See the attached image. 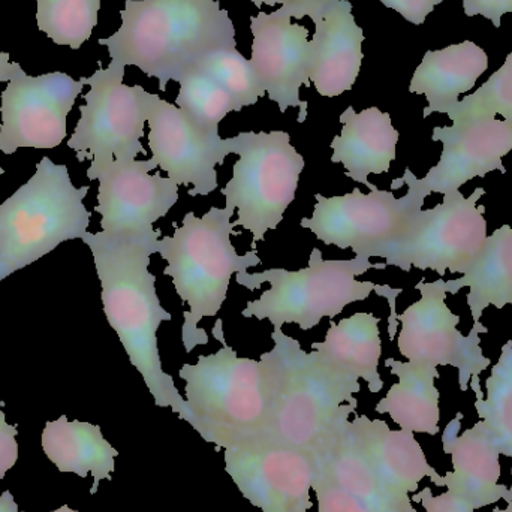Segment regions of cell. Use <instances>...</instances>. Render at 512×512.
<instances>
[{
    "instance_id": "cell-1",
    "label": "cell",
    "mask_w": 512,
    "mask_h": 512,
    "mask_svg": "<svg viewBox=\"0 0 512 512\" xmlns=\"http://www.w3.org/2000/svg\"><path fill=\"white\" fill-rule=\"evenodd\" d=\"M161 231L141 239H113L104 231L83 236L92 251L101 280V298L108 324L116 331L132 366L140 372L159 408H171L191 423L188 403L162 369L158 330L173 316L162 307L150 258L156 254Z\"/></svg>"
},
{
    "instance_id": "cell-2",
    "label": "cell",
    "mask_w": 512,
    "mask_h": 512,
    "mask_svg": "<svg viewBox=\"0 0 512 512\" xmlns=\"http://www.w3.org/2000/svg\"><path fill=\"white\" fill-rule=\"evenodd\" d=\"M122 26L99 39L111 60L137 66L167 90L219 48L237 47L236 29L218 0H126Z\"/></svg>"
},
{
    "instance_id": "cell-3",
    "label": "cell",
    "mask_w": 512,
    "mask_h": 512,
    "mask_svg": "<svg viewBox=\"0 0 512 512\" xmlns=\"http://www.w3.org/2000/svg\"><path fill=\"white\" fill-rule=\"evenodd\" d=\"M222 345L195 364H183L179 376L186 382L189 424L204 441L227 450L264 438L276 373L270 352L256 361L240 358L227 343Z\"/></svg>"
},
{
    "instance_id": "cell-4",
    "label": "cell",
    "mask_w": 512,
    "mask_h": 512,
    "mask_svg": "<svg viewBox=\"0 0 512 512\" xmlns=\"http://www.w3.org/2000/svg\"><path fill=\"white\" fill-rule=\"evenodd\" d=\"M271 340L276 390L261 441L312 453L334 427L355 414L360 382L331 369L315 351H303L282 328H273Z\"/></svg>"
},
{
    "instance_id": "cell-5",
    "label": "cell",
    "mask_w": 512,
    "mask_h": 512,
    "mask_svg": "<svg viewBox=\"0 0 512 512\" xmlns=\"http://www.w3.org/2000/svg\"><path fill=\"white\" fill-rule=\"evenodd\" d=\"M372 268L385 270L387 264H373L364 256H355L354 259L346 261H325L322 252L315 248L310 254L307 267L298 271L285 268H270L261 273L240 271L236 274L237 283L249 291H255L264 283H270V289L262 292L258 300L249 301L242 315L258 321L268 319L273 328L297 324L301 330L309 331L322 319H333L349 304L366 300L372 292H376L390 303L388 330L390 339H394L397 330L396 298L402 289L357 280V276Z\"/></svg>"
},
{
    "instance_id": "cell-6",
    "label": "cell",
    "mask_w": 512,
    "mask_h": 512,
    "mask_svg": "<svg viewBox=\"0 0 512 512\" xmlns=\"http://www.w3.org/2000/svg\"><path fill=\"white\" fill-rule=\"evenodd\" d=\"M234 212L228 207H212L203 218L189 212L182 227L174 224L173 237L156 242V254L168 262L164 274L173 279L177 294L189 306L182 331L188 354L209 343V336L198 324L207 316L218 315L233 274L262 264L255 249L239 255L231 243V236H239L231 222Z\"/></svg>"
},
{
    "instance_id": "cell-7",
    "label": "cell",
    "mask_w": 512,
    "mask_h": 512,
    "mask_svg": "<svg viewBox=\"0 0 512 512\" xmlns=\"http://www.w3.org/2000/svg\"><path fill=\"white\" fill-rule=\"evenodd\" d=\"M90 186L75 188L66 165L44 156L35 174L0 204V282L53 252L83 239L92 213L84 206Z\"/></svg>"
},
{
    "instance_id": "cell-8",
    "label": "cell",
    "mask_w": 512,
    "mask_h": 512,
    "mask_svg": "<svg viewBox=\"0 0 512 512\" xmlns=\"http://www.w3.org/2000/svg\"><path fill=\"white\" fill-rule=\"evenodd\" d=\"M233 179L222 189L225 207L237 210L234 228L252 233V249L276 230L297 194L303 156L285 131L240 132L234 137Z\"/></svg>"
},
{
    "instance_id": "cell-9",
    "label": "cell",
    "mask_w": 512,
    "mask_h": 512,
    "mask_svg": "<svg viewBox=\"0 0 512 512\" xmlns=\"http://www.w3.org/2000/svg\"><path fill=\"white\" fill-rule=\"evenodd\" d=\"M403 185L408 186V194L402 198L379 189L363 194L358 188L343 197L316 194L313 215L301 219L300 225L324 245L352 249L355 256L367 259L384 258L408 233L429 197L409 168L403 177L393 180L391 188Z\"/></svg>"
},
{
    "instance_id": "cell-10",
    "label": "cell",
    "mask_w": 512,
    "mask_h": 512,
    "mask_svg": "<svg viewBox=\"0 0 512 512\" xmlns=\"http://www.w3.org/2000/svg\"><path fill=\"white\" fill-rule=\"evenodd\" d=\"M98 65L95 74L86 77L90 90L84 95L86 104L80 107V120L68 140L69 149L74 150L78 161H90V165L146 155L141 138L155 93L146 92L138 84L126 86V66L116 60H111L107 68H102L101 62Z\"/></svg>"
},
{
    "instance_id": "cell-11",
    "label": "cell",
    "mask_w": 512,
    "mask_h": 512,
    "mask_svg": "<svg viewBox=\"0 0 512 512\" xmlns=\"http://www.w3.org/2000/svg\"><path fill=\"white\" fill-rule=\"evenodd\" d=\"M486 194L477 188L466 198L460 191L444 194V203L421 210L408 233L385 254V264L400 270L462 273L471 267L487 240L486 207L477 201Z\"/></svg>"
},
{
    "instance_id": "cell-12",
    "label": "cell",
    "mask_w": 512,
    "mask_h": 512,
    "mask_svg": "<svg viewBox=\"0 0 512 512\" xmlns=\"http://www.w3.org/2000/svg\"><path fill=\"white\" fill-rule=\"evenodd\" d=\"M86 77L74 80L65 72L32 77L23 69L8 81L0 95V152L18 149H56L68 137L66 120Z\"/></svg>"
},
{
    "instance_id": "cell-13",
    "label": "cell",
    "mask_w": 512,
    "mask_h": 512,
    "mask_svg": "<svg viewBox=\"0 0 512 512\" xmlns=\"http://www.w3.org/2000/svg\"><path fill=\"white\" fill-rule=\"evenodd\" d=\"M158 168L153 159H111L90 165L87 179L98 180L101 228L113 239H141L155 233L153 224L168 215L179 201V185L152 174Z\"/></svg>"
},
{
    "instance_id": "cell-14",
    "label": "cell",
    "mask_w": 512,
    "mask_h": 512,
    "mask_svg": "<svg viewBox=\"0 0 512 512\" xmlns=\"http://www.w3.org/2000/svg\"><path fill=\"white\" fill-rule=\"evenodd\" d=\"M415 288L421 292V300L397 315V321L402 322L397 339L400 354L409 363L457 367L460 390L468 391L471 379L480 378L492 364L483 355L480 333L472 330L466 337L457 330L460 316L445 304L444 280L420 282Z\"/></svg>"
},
{
    "instance_id": "cell-15",
    "label": "cell",
    "mask_w": 512,
    "mask_h": 512,
    "mask_svg": "<svg viewBox=\"0 0 512 512\" xmlns=\"http://www.w3.org/2000/svg\"><path fill=\"white\" fill-rule=\"evenodd\" d=\"M225 471L262 512H307L313 463L309 454L267 441L225 450Z\"/></svg>"
},
{
    "instance_id": "cell-16",
    "label": "cell",
    "mask_w": 512,
    "mask_h": 512,
    "mask_svg": "<svg viewBox=\"0 0 512 512\" xmlns=\"http://www.w3.org/2000/svg\"><path fill=\"white\" fill-rule=\"evenodd\" d=\"M149 149L168 179L192 186L191 197H207L218 189L216 165L234 153V137L201 134L177 105L155 96L149 119Z\"/></svg>"
},
{
    "instance_id": "cell-17",
    "label": "cell",
    "mask_w": 512,
    "mask_h": 512,
    "mask_svg": "<svg viewBox=\"0 0 512 512\" xmlns=\"http://www.w3.org/2000/svg\"><path fill=\"white\" fill-rule=\"evenodd\" d=\"M254 35L252 59L256 74L280 113L298 108V123L307 119V102L301 101V87H310L313 47L307 39L309 30L292 23V15L280 6L271 14L259 12L251 17Z\"/></svg>"
},
{
    "instance_id": "cell-18",
    "label": "cell",
    "mask_w": 512,
    "mask_h": 512,
    "mask_svg": "<svg viewBox=\"0 0 512 512\" xmlns=\"http://www.w3.org/2000/svg\"><path fill=\"white\" fill-rule=\"evenodd\" d=\"M432 140L442 141L444 150L439 164L420 180L429 195L459 191L469 180L495 170L507 173L502 159L512 150V126L505 120H456L453 126L433 129Z\"/></svg>"
},
{
    "instance_id": "cell-19",
    "label": "cell",
    "mask_w": 512,
    "mask_h": 512,
    "mask_svg": "<svg viewBox=\"0 0 512 512\" xmlns=\"http://www.w3.org/2000/svg\"><path fill=\"white\" fill-rule=\"evenodd\" d=\"M310 18L315 23L310 83L319 95L336 98L351 90L360 74L364 32L349 0H334Z\"/></svg>"
},
{
    "instance_id": "cell-20",
    "label": "cell",
    "mask_w": 512,
    "mask_h": 512,
    "mask_svg": "<svg viewBox=\"0 0 512 512\" xmlns=\"http://www.w3.org/2000/svg\"><path fill=\"white\" fill-rule=\"evenodd\" d=\"M462 412L444 430V451L453 460L454 472L445 474V487L472 510H480L507 498L508 487L499 486L501 451L483 421L459 435Z\"/></svg>"
},
{
    "instance_id": "cell-21",
    "label": "cell",
    "mask_w": 512,
    "mask_h": 512,
    "mask_svg": "<svg viewBox=\"0 0 512 512\" xmlns=\"http://www.w3.org/2000/svg\"><path fill=\"white\" fill-rule=\"evenodd\" d=\"M312 462L370 512H417L405 493L385 484L358 444L351 421L334 427L312 453Z\"/></svg>"
},
{
    "instance_id": "cell-22",
    "label": "cell",
    "mask_w": 512,
    "mask_h": 512,
    "mask_svg": "<svg viewBox=\"0 0 512 512\" xmlns=\"http://www.w3.org/2000/svg\"><path fill=\"white\" fill-rule=\"evenodd\" d=\"M339 120L343 128L331 141V162L342 164L349 179L375 191L378 188L369 182V176L390 171L391 162L396 159L399 131L391 123L390 114L376 107L361 113L348 107Z\"/></svg>"
},
{
    "instance_id": "cell-23",
    "label": "cell",
    "mask_w": 512,
    "mask_h": 512,
    "mask_svg": "<svg viewBox=\"0 0 512 512\" xmlns=\"http://www.w3.org/2000/svg\"><path fill=\"white\" fill-rule=\"evenodd\" d=\"M351 424L367 460L385 484L405 495L417 492L426 477L435 486L445 487V478L429 465L414 433L391 430L385 421L366 415H357Z\"/></svg>"
},
{
    "instance_id": "cell-24",
    "label": "cell",
    "mask_w": 512,
    "mask_h": 512,
    "mask_svg": "<svg viewBox=\"0 0 512 512\" xmlns=\"http://www.w3.org/2000/svg\"><path fill=\"white\" fill-rule=\"evenodd\" d=\"M489 68V57L475 42L450 45L444 50L427 51L409 84V92L424 95V117L450 113L462 93L469 92Z\"/></svg>"
},
{
    "instance_id": "cell-25",
    "label": "cell",
    "mask_w": 512,
    "mask_h": 512,
    "mask_svg": "<svg viewBox=\"0 0 512 512\" xmlns=\"http://www.w3.org/2000/svg\"><path fill=\"white\" fill-rule=\"evenodd\" d=\"M379 322L372 313L358 312L334 322L325 334L324 342H313L312 351L331 369L354 379H364L370 393H379L384 381L379 375L382 355Z\"/></svg>"
},
{
    "instance_id": "cell-26",
    "label": "cell",
    "mask_w": 512,
    "mask_h": 512,
    "mask_svg": "<svg viewBox=\"0 0 512 512\" xmlns=\"http://www.w3.org/2000/svg\"><path fill=\"white\" fill-rule=\"evenodd\" d=\"M42 450L60 472H72L80 478L93 475L90 493L98 492L102 480L111 481L119 451L111 447L95 424L69 421L66 415L48 421L42 432Z\"/></svg>"
},
{
    "instance_id": "cell-27",
    "label": "cell",
    "mask_w": 512,
    "mask_h": 512,
    "mask_svg": "<svg viewBox=\"0 0 512 512\" xmlns=\"http://www.w3.org/2000/svg\"><path fill=\"white\" fill-rule=\"evenodd\" d=\"M385 366L399 378L387 396L376 405L378 414H388L400 429L412 433H439V391L435 379L438 367L402 363L387 358Z\"/></svg>"
},
{
    "instance_id": "cell-28",
    "label": "cell",
    "mask_w": 512,
    "mask_h": 512,
    "mask_svg": "<svg viewBox=\"0 0 512 512\" xmlns=\"http://www.w3.org/2000/svg\"><path fill=\"white\" fill-rule=\"evenodd\" d=\"M469 286L468 300L474 324H481L484 310L489 306L512 304V227L496 230L487 237L483 249L463 277L445 282L447 292L457 294Z\"/></svg>"
},
{
    "instance_id": "cell-29",
    "label": "cell",
    "mask_w": 512,
    "mask_h": 512,
    "mask_svg": "<svg viewBox=\"0 0 512 512\" xmlns=\"http://www.w3.org/2000/svg\"><path fill=\"white\" fill-rule=\"evenodd\" d=\"M179 84L177 107L207 137H219V123L233 111H240L234 99L198 66L186 72Z\"/></svg>"
},
{
    "instance_id": "cell-30",
    "label": "cell",
    "mask_w": 512,
    "mask_h": 512,
    "mask_svg": "<svg viewBox=\"0 0 512 512\" xmlns=\"http://www.w3.org/2000/svg\"><path fill=\"white\" fill-rule=\"evenodd\" d=\"M101 0H36V23L54 44L78 50L98 24Z\"/></svg>"
},
{
    "instance_id": "cell-31",
    "label": "cell",
    "mask_w": 512,
    "mask_h": 512,
    "mask_svg": "<svg viewBox=\"0 0 512 512\" xmlns=\"http://www.w3.org/2000/svg\"><path fill=\"white\" fill-rule=\"evenodd\" d=\"M486 387L487 399L477 397L475 409L502 456L512 457V340L502 348Z\"/></svg>"
},
{
    "instance_id": "cell-32",
    "label": "cell",
    "mask_w": 512,
    "mask_h": 512,
    "mask_svg": "<svg viewBox=\"0 0 512 512\" xmlns=\"http://www.w3.org/2000/svg\"><path fill=\"white\" fill-rule=\"evenodd\" d=\"M197 66L234 99L240 111L267 95L254 63L236 47L212 51Z\"/></svg>"
},
{
    "instance_id": "cell-33",
    "label": "cell",
    "mask_w": 512,
    "mask_h": 512,
    "mask_svg": "<svg viewBox=\"0 0 512 512\" xmlns=\"http://www.w3.org/2000/svg\"><path fill=\"white\" fill-rule=\"evenodd\" d=\"M501 114L505 122L512 126V51L508 54L504 66L496 71L477 92L466 96L463 101L448 113L453 122L456 120L495 119Z\"/></svg>"
},
{
    "instance_id": "cell-34",
    "label": "cell",
    "mask_w": 512,
    "mask_h": 512,
    "mask_svg": "<svg viewBox=\"0 0 512 512\" xmlns=\"http://www.w3.org/2000/svg\"><path fill=\"white\" fill-rule=\"evenodd\" d=\"M312 490L316 493L318 512H370L355 496L345 492L342 487L330 480L318 466H315V463H313Z\"/></svg>"
},
{
    "instance_id": "cell-35",
    "label": "cell",
    "mask_w": 512,
    "mask_h": 512,
    "mask_svg": "<svg viewBox=\"0 0 512 512\" xmlns=\"http://www.w3.org/2000/svg\"><path fill=\"white\" fill-rule=\"evenodd\" d=\"M3 405L5 403L0 402V480L5 478L6 472L14 468L18 460V444L15 441L17 426L6 423Z\"/></svg>"
},
{
    "instance_id": "cell-36",
    "label": "cell",
    "mask_w": 512,
    "mask_h": 512,
    "mask_svg": "<svg viewBox=\"0 0 512 512\" xmlns=\"http://www.w3.org/2000/svg\"><path fill=\"white\" fill-rule=\"evenodd\" d=\"M387 8L399 12L409 23L420 26L426 21L427 15L433 12L442 0H381Z\"/></svg>"
},
{
    "instance_id": "cell-37",
    "label": "cell",
    "mask_w": 512,
    "mask_h": 512,
    "mask_svg": "<svg viewBox=\"0 0 512 512\" xmlns=\"http://www.w3.org/2000/svg\"><path fill=\"white\" fill-rule=\"evenodd\" d=\"M412 501L420 502L427 512H474L468 504L460 501L451 492L444 493V495L435 498L429 487L412 496Z\"/></svg>"
},
{
    "instance_id": "cell-38",
    "label": "cell",
    "mask_w": 512,
    "mask_h": 512,
    "mask_svg": "<svg viewBox=\"0 0 512 512\" xmlns=\"http://www.w3.org/2000/svg\"><path fill=\"white\" fill-rule=\"evenodd\" d=\"M463 9L468 17L483 15L501 27L502 15L512 12V0H463Z\"/></svg>"
},
{
    "instance_id": "cell-39",
    "label": "cell",
    "mask_w": 512,
    "mask_h": 512,
    "mask_svg": "<svg viewBox=\"0 0 512 512\" xmlns=\"http://www.w3.org/2000/svg\"><path fill=\"white\" fill-rule=\"evenodd\" d=\"M331 2L334 0H252V3H255L258 8H261L262 5H280L292 15V18H297V20L303 18L304 15L313 17Z\"/></svg>"
},
{
    "instance_id": "cell-40",
    "label": "cell",
    "mask_w": 512,
    "mask_h": 512,
    "mask_svg": "<svg viewBox=\"0 0 512 512\" xmlns=\"http://www.w3.org/2000/svg\"><path fill=\"white\" fill-rule=\"evenodd\" d=\"M8 53L0 51V83H8L11 78L17 75L21 68L20 63L11 62Z\"/></svg>"
},
{
    "instance_id": "cell-41",
    "label": "cell",
    "mask_w": 512,
    "mask_h": 512,
    "mask_svg": "<svg viewBox=\"0 0 512 512\" xmlns=\"http://www.w3.org/2000/svg\"><path fill=\"white\" fill-rule=\"evenodd\" d=\"M0 512H20L17 502L14 501V496L9 490L0 495Z\"/></svg>"
},
{
    "instance_id": "cell-42",
    "label": "cell",
    "mask_w": 512,
    "mask_h": 512,
    "mask_svg": "<svg viewBox=\"0 0 512 512\" xmlns=\"http://www.w3.org/2000/svg\"><path fill=\"white\" fill-rule=\"evenodd\" d=\"M51 512H78V511L71 510V508H69L68 505H63V507H60L59 510L51 511Z\"/></svg>"
},
{
    "instance_id": "cell-43",
    "label": "cell",
    "mask_w": 512,
    "mask_h": 512,
    "mask_svg": "<svg viewBox=\"0 0 512 512\" xmlns=\"http://www.w3.org/2000/svg\"><path fill=\"white\" fill-rule=\"evenodd\" d=\"M493 512H512V501L508 502L507 510H501V508H495Z\"/></svg>"
},
{
    "instance_id": "cell-44",
    "label": "cell",
    "mask_w": 512,
    "mask_h": 512,
    "mask_svg": "<svg viewBox=\"0 0 512 512\" xmlns=\"http://www.w3.org/2000/svg\"><path fill=\"white\" fill-rule=\"evenodd\" d=\"M511 474H512V469H511ZM511 501H512V487L510 490H508L507 498H505V502H511Z\"/></svg>"
},
{
    "instance_id": "cell-45",
    "label": "cell",
    "mask_w": 512,
    "mask_h": 512,
    "mask_svg": "<svg viewBox=\"0 0 512 512\" xmlns=\"http://www.w3.org/2000/svg\"><path fill=\"white\" fill-rule=\"evenodd\" d=\"M3 174H5V170H3V168H2V167H0V177H2V176H3Z\"/></svg>"
}]
</instances>
